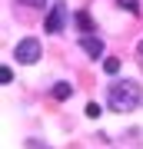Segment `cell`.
I'll list each match as a JSON object with an SVG mask.
<instances>
[{
	"instance_id": "3",
	"label": "cell",
	"mask_w": 143,
	"mask_h": 149,
	"mask_svg": "<svg viewBox=\"0 0 143 149\" xmlns=\"http://www.w3.org/2000/svg\"><path fill=\"white\" fill-rule=\"evenodd\" d=\"M63 23H67V7L63 3H53V10L47 17V23H43V30H47V33H60Z\"/></svg>"
},
{
	"instance_id": "12",
	"label": "cell",
	"mask_w": 143,
	"mask_h": 149,
	"mask_svg": "<svg viewBox=\"0 0 143 149\" xmlns=\"http://www.w3.org/2000/svg\"><path fill=\"white\" fill-rule=\"evenodd\" d=\"M137 53H140V60H143V40H140V43H137Z\"/></svg>"
},
{
	"instance_id": "1",
	"label": "cell",
	"mask_w": 143,
	"mask_h": 149,
	"mask_svg": "<svg viewBox=\"0 0 143 149\" xmlns=\"http://www.w3.org/2000/svg\"><path fill=\"white\" fill-rule=\"evenodd\" d=\"M106 96H110V106L117 109V113H130V109H137L140 103H143V90H140V83H133V80L110 83Z\"/></svg>"
},
{
	"instance_id": "2",
	"label": "cell",
	"mask_w": 143,
	"mask_h": 149,
	"mask_svg": "<svg viewBox=\"0 0 143 149\" xmlns=\"http://www.w3.org/2000/svg\"><path fill=\"white\" fill-rule=\"evenodd\" d=\"M13 56H17V63H23V66L37 63V60H40V40H37V37L20 40V43L13 47Z\"/></svg>"
},
{
	"instance_id": "9",
	"label": "cell",
	"mask_w": 143,
	"mask_h": 149,
	"mask_svg": "<svg viewBox=\"0 0 143 149\" xmlns=\"http://www.w3.org/2000/svg\"><path fill=\"white\" fill-rule=\"evenodd\" d=\"M0 80H4V83H13V70L4 66V70H0Z\"/></svg>"
},
{
	"instance_id": "8",
	"label": "cell",
	"mask_w": 143,
	"mask_h": 149,
	"mask_svg": "<svg viewBox=\"0 0 143 149\" xmlns=\"http://www.w3.org/2000/svg\"><path fill=\"white\" fill-rule=\"evenodd\" d=\"M100 103H87V116H90V119H97V116H100Z\"/></svg>"
},
{
	"instance_id": "4",
	"label": "cell",
	"mask_w": 143,
	"mask_h": 149,
	"mask_svg": "<svg viewBox=\"0 0 143 149\" xmlns=\"http://www.w3.org/2000/svg\"><path fill=\"white\" fill-rule=\"evenodd\" d=\"M80 50L97 60V56H103V40L100 37H83V40H80Z\"/></svg>"
},
{
	"instance_id": "11",
	"label": "cell",
	"mask_w": 143,
	"mask_h": 149,
	"mask_svg": "<svg viewBox=\"0 0 143 149\" xmlns=\"http://www.w3.org/2000/svg\"><path fill=\"white\" fill-rule=\"evenodd\" d=\"M17 3H27V7H40V3H47V0H17Z\"/></svg>"
},
{
	"instance_id": "10",
	"label": "cell",
	"mask_w": 143,
	"mask_h": 149,
	"mask_svg": "<svg viewBox=\"0 0 143 149\" xmlns=\"http://www.w3.org/2000/svg\"><path fill=\"white\" fill-rule=\"evenodd\" d=\"M120 7H127L130 13H140V7H137V0H120Z\"/></svg>"
},
{
	"instance_id": "7",
	"label": "cell",
	"mask_w": 143,
	"mask_h": 149,
	"mask_svg": "<svg viewBox=\"0 0 143 149\" xmlns=\"http://www.w3.org/2000/svg\"><path fill=\"white\" fill-rule=\"evenodd\" d=\"M117 70H120V60H117V56H106V60H103V73H110V76H113Z\"/></svg>"
},
{
	"instance_id": "6",
	"label": "cell",
	"mask_w": 143,
	"mask_h": 149,
	"mask_svg": "<svg viewBox=\"0 0 143 149\" xmlns=\"http://www.w3.org/2000/svg\"><path fill=\"white\" fill-rule=\"evenodd\" d=\"M70 96H73V86L70 83H57L53 86V100H70Z\"/></svg>"
},
{
	"instance_id": "5",
	"label": "cell",
	"mask_w": 143,
	"mask_h": 149,
	"mask_svg": "<svg viewBox=\"0 0 143 149\" xmlns=\"http://www.w3.org/2000/svg\"><path fill=\"white\" fill-rule=\"evenodd\" d=\"M73 20H77V27H80V30H83V33H87V37H90V30H97V27H93V17H90V13H87V10H80V13L73 17Z\"/></svg>"
}]
</instances>
